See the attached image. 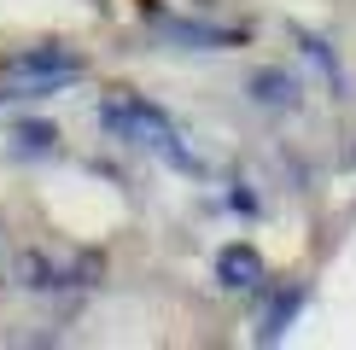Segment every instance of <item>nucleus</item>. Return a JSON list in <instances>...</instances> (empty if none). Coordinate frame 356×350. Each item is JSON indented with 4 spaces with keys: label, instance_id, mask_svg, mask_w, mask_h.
Returning a JSON list of instances; mask_svg holds the SVG:
<instances>
[{
    "label": "nucleus",
    "instance_id": "f257e3e1",
    "mask_svg": "<svg viewBox=\"0 0 356 350\" xmlns=\"http://www.w3.org/2000/svg\"><path fill=\"white\" fill-rule=\"evenodd\" d=\"M99 123H106L117 140H129V146H152V152H164L170 164H187V169H193V152L181 146L175 123L152 106V99H140V94H111L106 106H99Z\"/></svg>",
    "mask_w": 356,
    "mask_h": 350
},
{
    "label": "nucleus",
    "instance_id": "f03ea898",
    "mask_svg": "<svg viewBox=\"0 0 356 350\" xmlns=\"http://www.w3.org/2000/svg\"><path fill=\"white\" fill-rule=\"evenodd\" d=\"M82 76V58L70 47H24L6 58V82H0V99H41L58 94L65 82Z\"/></svg>",
    "mask_w": 356,
    "mask_h": 350
},
{
    "label": "nucleus",
    "instance_id": "7ed1b4c3",
    "mask_svg": "<svg viewBox=\"0 0 356 350\" xmlns=\"http://www.w3.org/2000/svg\"><path fill=\"white\" fill-rule=\"evenodd\" d=\"M88 274H99L94 257H53V251H24L12 262V281L24 292H65V286H88Z\"/></svg>",
    "mask_w": 356,
    "mask_h": 350
},
{
    "label": "nucleus",
    "instance_id": "20e7f679",
    "mask_svg": "<svg viewBox=\"0 0 356 350\" xmlns=\"http://www.w3.org/2000/svg\"><path fill=\"white\" fill-rule=\"evenodd\" d=\"M158 35L175 41V47H193V53H216V47H240L245 29L240 24H216L204 12H175V18H158Z\"/></svg>",
    "mask_w": 356,
    "mask_h": 350
},
{
    "label": "nucleus",
    "instance_id": "39448f33",
    "mask_svg": "<svg viewBox=\"0 0 356 350\" xmlns=\"http://www.w3.org/2000/svg\"><path fill=\"white\" fill-rule=\"evenodd\" d=\"M216 281L228 292H251V286L269 281V269H263V257L251 251V245H222L216 251Z\"/></svg>",
    "mask_w": 356,
    "mask_h": 350
},
{
    "label": "nucleus",
    "instance_id": "423d86ee",
    "mask_svg": "<svg viewBox=\"0 0 356 350\" xmlns=\"http://www.w3.org/2000/svg\"><path fill=\"white\" fill-rule=\"evenodd\" d=\"M251 99H257V106H269V111H292L298 106V82L286 76V70H251Z\"/></svg>",
    "mask_w": 356,
    "mask_h": 350
},
{
    "label": "nucleus",
    "instance_id": "0eeeda50",
    "mask_svg": "<svg viewBox=\"0 0 356 350\" xmlns=\"http://www.w3.org/2000/svg\"><path fill=\"white\" fill-rule=\"evenodd\" d=\"M298 303H304V292H298V286L275 292V303L263 310V333H257V339H280V333H286V321L298 315Z\"/></svg>",
    "mask_w": 356,
    "mask_h": 350
},
{
    "label": "nucleus",
    "instance_id": "6e6552de",
    "mask_svg": "<svg viewBox=\"0 0 356 350\" xmlns=\"http://www.w3.org/2000/svg\"><path fill=\"white\" fill-rule=\"evenodd\" d=\"M12 140H18L24 152H53V146H58V128H53V123H18V128H12Z\"/></svg>",
    "mask_w": 356,
    "mask_h": 350
},
{
    "label": "nucleus",
    "instance_id": "1a4fd4ad",
    "mask_svg": "<svg viewBox=\"0 0 356 350\" xmlns=\"http://www.w3.org/2000/svg\"><path fill=\"white\" fill-rule=\"evenodd\" d=\"M298 41H304V53H309V58H316V65H321V76H327V88H333V94H345V70L333 65L327 41H316V35H298Z\"/></svg>",
    "mask_w": 356,
    "mask_h": 350
}]
</instances>
